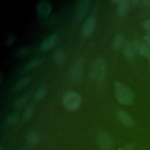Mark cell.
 <instances>
[{
	"instance_id": "e0dca14e",
	"label": "cell",
	"mask_w": 150,
	"mask_h": 150,
	"mask_svg": "<svg viewBox=\"0 0 150 150\" xmlns=\"http://www.w3.org/2000/svg\"><path fill=\"white\" fill-rule=\"evenodd\" d=\"M33 110L34 108L32 105H29L25 109L22 114V118L25 121H26L30 118L33 114Z\"/></svg>"
},
{
	"instance_id": "277c9868",
	"label": "cell",
	"mask_w": 150,
	"mask_h": 150,
	"mask_svg": "<svg viewBox=\"0 0 150 150\" xmlns=\"http://www.w3.org/2000/svg\"><path fill=\"white\" fill-rule=\"evenodd\" d=\"M84 63V59L80 58L72 64L70 69V78L74 83H77L81 80Z\"/></svg>"
},
{
	"instance_id": "ffe728a7",
	"label": "cell",
	"mask_w": 150,
	"mask_h": 150,
	"mask_svg": "<svg viewBox=\"0 0 150 150\" xmlns=\"http://www.w3.org/2000/svg\"><path fill=\"white\" fill-rule=\"evenodd\" d=\"M30 81V79L29 77H25L23 79H22L19 81H18L16 83L15 86L18 89L23 88L29 84Z\"/></svg>"
},
{
	"instance_id": "f546056e",
	"label": "cell",
	"mask_w": 150,
	"mask_h": 150,
	"mask_svg": "<svg viewBox=\"0 0 150 150\" xmlns=\"http://www.w3.org/2000/svg\"><path fill=\"white\" fill-rule=\"evenodd\" d=\"M0 150H4V148H3L2 146H1V147H0Z\"/></svg>"
},
{
	"instance_id": "f1b7e54d",
	"label": "cell",
	"mask_w": 150,
	"mask_h": 150,
	"mask_svg": "<svg viewBox=\"0 0 150 150\" xmlns=\"http://www.w3.org/2000/svg\"><path fill=\"white\" fill-rule=\"evenodd\" d=\"M141 3L145 6H150V0H144L141 1Z\"/></svg>"
},
{
	"instance_id": "ba28073f",
	"label": "cell",
	"mask_w": 150,
	"mask_h": 150,
	"mask_svg": "<svg viewBox=\"0 0 150 150\" xmlns=\"http://www.w3.org/2000/svg\"><path fill=\"white\" fill-rule=\"evenodd\" d=\"M36 8L38 13L43 17L47 16L52 9L50 3L47 1H40L36 3Z\"/></svg>"
},
{
	"instance_id": "6da1fadb",
	"label": "cell",
	"mask_w": 150,
	"mask_h": 150,
	"mask_svg": "<svg viewBox=\"0 0 150 150\" xmlns=\"http://www.w3.org/2000/svg\"><path fill=\"white\" fill-rule=\"evenodd\" d=\"M114 87L115 91V96L117 100L123 105L131 104L135 98L134 93L124 84L115 81L114 83Z\"/></svg>"
},
{
	"instance_id": "4dcf8cb0",
	"label": "cell",
	"mask_w": 150,
	"mask_h": 150,
	"mask_svg": "<svg viewBox=\"0 0 150 150\" xmlns=\"http://www.w3.org/2000/svg\"><path fill=\"white\" fill-rule=\"evenodd\" d=\"M148 59H149V62H150V53H149V56H148Z\"/></svg>"
},
{
	"instance_id": "2e32d148",
	"label": "cell",
	"mask_w": 150,
	"mask_h": 150,
	"mask_svg": "<svg viewBox=\"0 0 150 150\" xmlns=\"http://www.w3.org/2000/svg\"><path fill=\"white\" fill-rule=\"evenodd\" d=\"M124 40V36L122 33L117 34L113 40V47L115 49L118 50L121 46Z\"/></svg>"
},
{
	"instance_id": "5bb4252c",
	"label": "cell",
	"mask_w": 150,
	"mask_h": 150,
	"mask_svg": "<svg viewBox=\"0 0 150 150\" xmlns=\"http://www.w3.org/2000/svg\"><path fill=\"white\" fill-rule=\"evenodd\" d=\"M42 62V59H40L39 58L33 59L25 66L23 70L25 71H28V70H30L32 69H34L35 67H37L41 64Z\"/></svg>"
},
{
	"instance_id": "7a4b0ae2",
	"label": "cell",
	"mask_w": 150,
	"mask_h": 150,
	"mask_svg": "<svg viewBox=\"0 0 150 150\" xmlns=\"http://www.w3.org/2000/svg\"><path fill=\"white\" fill-rule=\"evenodd\" d=\"M107 64L102 57L97 58L93 62L91 69V76L97 82H102L105 77Z\"/></svg>"
},
{
	"instance_id": "9c48e42d",
	"label": "cell",
	"mask_w": 150,
	"mask_h": 150,
	"mask_svg": "<svg viewBox=\"0 0 150 150\" xmlns=\"http://www.w3.org/2000/svg\"><path fill=\"white\" fill-rule=\"evenodd\" d=\"M59 36L56 33H52L46 38L41 43L40 49L42 51H46L53 47L57 43Z\"/></svg>"
},
{
	"instance_id": "30bf717a",
	"label": "cell",
	"mask_w": 150,
	"mask_h": 150,
	"mask_svg": "<svg viewBox=\"0 0 150 150\" xmlns=\"http://www.w3.org/2000/svg\"><path fill=\"white\" fill-rule=\"evenodd\" d=\"M111 2L117 4V12L120 16H124L126 15L128 8L131 5L130 1L128 0H112Z\"/></svg>"
},
{
	"instance_id": "603a6c76",
	"label": "cell",
	"mask_w": 150,
	"mask_h": 150,
	"mask_svg": "<svg viewBox=\"0 0 150 150\" xmlns=\"http://www.w3.org/2000/svg\"><path fill=\"white\" fill-rule=\"evenodd\" d=\"M141 45H142V43L141 42H139L138 40L135 39L132 42V46H133L134 52H135V53H137L139 55L140 54V50H141Z\"/></svg>"
},
{
	"instance_id": "8992f818",
	"label": "cell",
	"mask_w": 150,
	"mask_h": 150,
	"mask_svg": "<svg viewBox=\"0 0 150 150\" xmlns=\"http://www.w3.org/2000/svg\"><path fill=\"white\" fill-rule=\"evenodd\" d=\"M97 22V18L95 16L91 15L88 16L83 25L81 30L82 34L85 36L91 35L96 28Z\"/></svg>"
},
{
	"instance_id": "9a60e30c",
	"label": "cell",
	"mask_w": 150,
	"mask_h": 150,
	"mask_svg": "<svg viewBox=\"0 0 150 150\" xmlns=\"http://www.w3.org/2000/svg\"><path fill=\"white\" fill-rule=\"evenodd\" d=\"M26 141L27 142L31 145H36L39 141L38 134L35 132L29 133L26 137Z\"/></svg>"
},
{
	"instance_id": "7402d4cb",
	"label": "cell",
	"mask_w": 150,
	"mask_h": 150,
	"mask_svg": "<svg viewBox=\"0 0 150 150\" xmlns=\"http://www.w3.org/2000/svg\"><path fill=\"white\" fill-rule=\"evenodd\" d=\"M26 102V98L24 97H22L19 98L18 99L16 100V101L15 103V107L16 108H22L25 103Z\"/></svg>"
},
{
	"instance_id": "44dd1931",
	"label": "cell",
	"mask_w": 150,
	"mask_h": 150,
	"mask_svg": "<svg viewBox=\"0 0 150 150\" xmlns=\"http://www.w3.org/2000/svg\"><path fill=\"white\" fill-rule=\"evenodd\" d=\"M18 119V114L16 112L11 114L6 120L5 123L7 125H12L15 124Z\"/></svg>"
},
{
	"instance_id": "d4e9b609",
	"label": "cell",
	"mask_w": 150,
	"mask_h": 150,
	"mask_svg": "<svg viewBox=\"0 0 150 150\" xmlns=\"http://www.w3.org/2000/svg\"><path fill=\"white\" fill-rule=\"evenodd\" d=\"M15 40V35L13 34H10L6 40V45H11L13 43V40Z\"/></svg>"
},
{
	"instance_id": "7c38bea8",
	"label": "cell",
	"mask_w": 150,
	"mask_h": 150,
	"mask_svg": "<svg viewBox=\"0 0 150 150\" xmlns=\"http://www.w3.org/2000/svg\"><path fill=\"white\" fill-rule=\"evenodd\" d=\"M123 53L127 59L132 60L134 57V50L132 46V43L129 40H127L123 46Z\"/></svg>"
},
{
	"instance_id": "484cf974",
	"label": "cell",
	"mask_w": 150,
	"mask_h": 150,
	"mask_svg": "<svg viewBox=\"0 0 150 150\" xmlns=\"http://www.w3.org/2000/svg\"><path fill=\"white\" fill-rule=\"evenodd\" d=\"M28 51V49L27 47L21 48L17 52V56H18V55H23V54H25L26 53H27Z\"/></svg>"
},
{
	"instance_id": "5b68a950",
	"label": "cell",
	"mask_w": 150,
	"mask_h": 150,
	"mask_svg": "<svg viewBox=\"0 0 150 150\" xmlns=\"http://www.w3.org/2000/svg\"><path fill=\"white\" fill-rule=\"evenodd\" d=\"M97 141L98 146L103 150H109L112 146V140L107 132L101 131L97 134Z\"/></svg>"
},
{
	"instance_id": "83f0119b",
	"label": "cell",
	"mask_w": 150,
	"mask_h": 150,
	"mask_svg": "<svg viewBox=\"0 0 150 150\" xmlns=\"http://www.w3.org/2000/svg\"><path fill=\"white\" fill-rule=\"evenodd\" d=\"M144 39L146 40L147 44L150 46V33H148L144 37Z\"/></svg>"
},
{
	"instance_id": "cb8c5ba5",
	"label": "cell",
	"mask_w": 150,
	"mask_h": 150,
	"mask_svg": "<svg viewBox=\"0 0 150 150\" xmlns=\"http://www.w3.org/2000/svg\"><path fill=\"white\" fill-rule=\"evenodd\" d=\"M142 28L146 30H150V19L145 20L142 23Z\"/></svg>"
},
{
	"instance_id": "52a82bcc",
	"label": "cell",
	"mask_w": 150,
	"mask_h": 150,
	"mask_svg": "<svg viewBox=\"0 0 150 150\" xmlns=\"http://www.w3.org/2000/svg\"><path fill=\"white\" fill-rule=\"evenodd\" d=\"M90 4L91 1L90 0H81L79 1L75 13V18L76 19L80 20L85 16Z\"/></svg>"
},
{
	"instance_id": "3957f363",
	"label": "cell",
	"mask_w": 150,
	"mask_h": 150,
	"mask_svg": "<svg viewBox=\"0 0 150 150\" xmlns=\"http://www.w3.org/2000/svg\"><path fill=\"white\" fill-rule=\"evenodd\" d=\"M63 104L69 111H75L79 108L81 103V97L78 93L72 91H66L63 97Z\"/></svg>"
},
{
	"instance_id": "d6986e66",
	"label": "cell",
	"mask_w": 150,
	"mask_h": 150,
	"mask_svg": "<svg viewBox=\"0 0 150 150\" xmlns=\"http://www.w3.org/2000/svg\"><path fill=\"white\" fill-rule=\"evenodd\" d=\"M46 91H47V90L46 88H45V87L40 88L35 93V95L34 97L35 101H40V100H42L45 96Z\"/></svg>"
},
{
	"instance_id": "ac0fdd59",
	"label": "cell",
	"mask_w": 150,
	"mask_h": 150,
	"mask_svg": "<svg viewBox=\"0 0 150 150\" xmlns=\"http://www.w3.org/2000/svg\"><path fill=\"white\" fill-rule=\"evenodd\" d=\"M149 53H150L149 46L146 43H142L139 55H141L144 57H148Z\"/></svg>"
},
{
	"instance_id": "8fae6325",
	"label": "cell",
	"mask_w": 150,
	"mask_h": 150,
	"mask_svg": "<svg viewBox=\"0 0 150 150\" xmlns=\"http://www.w3.org/2000/svg\"><path fill=\"white\" fill-rule=\"evenodd\" d=\"M117 117L120 122L127 127H131L133 124L132 117L124 110H118L117 111Z\"/></svg>"
},
{
	"instance_id": "4fadbf2b",
	"label": "cell",
	"mask_w": 150,
	"mask_h": 150,
	"mask_svg": "<svg viewBox=\"0 0 150 150\" xmlns=\"http://www.w3.org/2000/svg\"><path fill=\"white\" fill-rule=\"evenodd\" d=\"M53 58L54 62L58 64H62L66 60V53L63 49H59L54 51L53 54Z\"/></svg>"
},
{
	"instance_id": "1f68e13d",
	"label": "cell",
	"mask_w": 150,
	"mask_h": 150,
	"mask_svg": "<svg viewBox=\"0 0 150 150\" xmlns=\"http://www.w3.org/2000/svg\"><path fill=\"white\" fill-rule=\"evenodd\" d=\"M21 150H23V149H21Z\"/></svg>"
},
{
	"instance_id": "4316f807",
	"label": "cell",
	"mask_w": 150,
	"mask_h": 150,
	"mask_svg": "<svg viewBox=\"0 0 150 150\" xmlns=\"http://www.w3.org/2000/svg\"><path fill=\"white\" fill-rule=\"evenodd\" d=\"M134 148V145L132 143H130L125 145L122 150H132Z\"/></svg>"
}]
</instances>
